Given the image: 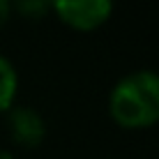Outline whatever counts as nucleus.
<instances>
[{"label":"nucleus","mask_w":159,"mask_h":159,"mask_svg":"<svg viewBox=\"0 0 159 159\" xmlns=\"http://www.w3.org/2000/svg\"><path fill=\"white\" fill-rule=\"evenodd\" d=\"M108 116L122 129L141 131L159 125V72L134 69L108 92Z\"/></svg>","instance_id":"1"},{"label":"nucleus","mask_w":159,"mask_h":159,"mask_svg":"<svg viewBox=\"0 0 159 159\" xmlns=\"http://www.w3.org/2000/svg\"><path fill=\"white\" fill-rule=\"evenodd\" d=\"M60 23L76 32H92L113 16L116 0H48Z\"/></svg>","instance_id":"2"},{"label":"nucleus","mask_w":159,"mask_h":159,"mask_svg":"<svg viewBox=\"0 0 159 159\" xmlns=\"http://www.w3.org/2000/svg\"><path fill=\"white\" fill-rule=\"evenodd\" d=\"M7 131L14 145L19 148H39L46 139V120L37 108L32 106H19L14 104L7 111Z\"/></svg>","instance_id":"3"},{"label":"nucleus","mask_w":159,"mask_h":159,"mask_svg":"<svg viewBox=\"0 0 159 159\" xmlns=\"http://www.w3.org/2000/svg\"><path fill=\"white\" fill-rule=\"evenodd\" d=\"M19 88H21V79H19L16 65L7 56L0 53V116L7 113L16 104Z\"/></svg>","instance_id":"4"},{"label":"nucleus","mask_w":159,"mask_h":159,"mask_svg":"<svg viewBox=\"0 0 159 159\" xmlns=\"http://www.w3.org/2000/svg\"><path fill=\"white\" fill-rule=\"evenodd\" d=\"M12 12L23 19H42L51 12L48 0H12Z\"/></svg>","instance_id":"5"},{"label":"nucleus","mask_w":159,"mask_h":159,"mask_svg":"<svg viewBox=\"0 0 159 159\" xmlns=\"http://www.w3.org/2000/svg\"><path fill=\"white\" fill-rule=\"evenodd\" d=\"M12 0H0V28L7 25V21L12 19Z\"/></svg>","instance_id":"6"},{"label":"nucleus","mask_w":159,"mask_h":159,"mask_svg":"<svg viewBox=\"0 0 159 159\" xmlns=\"http://www.w3.org/2000/svg\"><path fill=\"white\" fill-rule=\"evenodd\" d=\"M0 159H14V152H12V150H5V148H0Z\"/></svg>","instance_id":"7"}]
</instances>
